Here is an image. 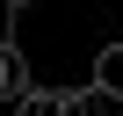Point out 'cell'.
<instances>
[{
  "label": "cell",
  "mask_w": 123,
  "mask_h": 116,
  "mask_svg": "<svg viewBox=\"0 0 123 116\" xmlns=\"http://www.w3.org/2000/svg\"><path fill=\"white\" fill-rule=\"evenodd\" d=\"M36 80H29V51L15 44V36H0V102H22Z\"/></svg>",
  "instance_id": "6da1fadb"
},
{
  "label": "cell",
  "mask_w": 123,
  "mask_h": 116,
  "mask_svg": "<svg viewBox=\"0 0 123 116\" xmlns=\"http://www.w3.org/2000/svg\"><path fill=\"white\" fill-rule=\"evenodd\" d=\"M94 94L123 102V44H101V51H94Z\"/></svg>",
  "instance_id": "7a4b0ae2"
},
{
  "label": "cell",
  "mask_w": 123,
  "mask_h": 116,
  "mask_svg": "<svg viewBox=\"0 0 123 116\" xmlns=\"http://www.w3.org/2000/svg\"><path fill=\"white\" fill-rule=\"evenodd\" d=\"M15 116H65V87H29L15 102Z\"/></svg>",
  "instance_id": "3957f363"
},
{
  "label": "cell",
  "mask_w": 123,
  "mask_h": 116,
  "mask_svg": "<svg viewBox=\"0 0 123 116\" xmlns=\"http://www.w3.org/2000/svg\"><path fill=\"white\" fill-rule=\"evenodd\" d=\"M109 109H116V102L94 94V80H87V87H65V116H109Z\"/></svg>",
  "instance_id": "277c9868"
},
{
  "label": "cell",
  "mask_w": 123,
  "mask_h": 116,
  "mask_svg": "<svg viewBox=\"0 0 123 116\" xmlns=\"http://www.w3.org/2000/svg\"><path fill=\"white\" fill-rule=\"evenodd\" d=\"M0 7H7V15H29V7H36V0H0Z\"/></svg>",
  "instance_id": "5b68a950"
}]
</instances>
